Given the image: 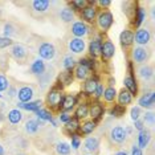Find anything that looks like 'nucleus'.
Returning <instances> with one entry per match:
<instances>
[{"mask_svg":"<svg viewBox=\"0 0 155 155\" xmlns=\"http://www.w3.org/2000/svg\"><path fill=\"white\" fill-rule=\"evenodd\" d=\"M62 98H64V94H62L61 89L58 86L53 87L51 91L48 93L47 96V104L48 106L53 110H58L61 109V102H62Z\"/></svg>","mask_w":155,"mask_h":155,"instance_id":"nucleus-1","label":"nucleus"},{"mask_svg":"<svg viewBox=\"0 0 155 155\" xmlns=\"http://www.w3.org/2000/svg\"><path fill=\"white\" fill-rule=\"evenodd\" d=\"M113 20H114V17H113L111 12H109V11H102L97 16V24L100 27V29L104 31V32H106L109 28L111 27Z\"/></svg>","mask_w":155,"mask_h":155,"instance_id":"nucleus-2","label":"nucleus"},{"mask_svg":"<svg viewBox=\"0 0 155 155\" xmlns=\"http://www.w3.org/2000/svg\"><path fill=\"white\" fill-rule=\"evenodd\" d=\"M56 54V49L52 44L49 43H44L40 45L38 48V56H40L43 60H52Z\"/></svg>","mask_w":155,"mask_h":155,"instance_id":"nucleus-3","label":"nucleus"},{"mask_svg":"<svg viewBox=\"0 0 155 155\" xmlns=\"http://www.w3.org/2000/svg\"><path fill=\"white\" fill-rule=\"evenodd\" d=\"M126 137H127V134H126V130L123 129L122 126H115V127H113L111 131H110V138L114 140L115 143L125 142Z\"/></svg>","mask_w":155,"mask_h":155,"instance_id":"nucleus-4","label":"nucleus"},{"mask_svg":"<svg viewBox=\"0 0 155 155\" xmlns=\"http://www.w3.org/2000/svg\"><path fill=\"white\" fill-rule=\"evenodd\" d=\"M101 48H102V40L101 37L93 38L89 44V53L91 58H96L101 56Z\"/></svg>","mask_w":155,"mask_h":155,"instance_id":"nucleus-5","label":"nucleus"},{"mask_svg":"<svg viewBox=\"0 0 155 155\" xmlns=\"http://www.w3.org/2000/svg\"><path fill=\"white\" fill-rule=\"evenodd\" d=\"M150 32L147 29H143V28H139L137 31V33L134 35V41L139 45H144L150 41Z\"/></svg>","mask_w":155,"mask_h":155,"instance_id":"nucleus-6","label":"nucleus"},{"mask_svg":"<svg viewBox=\"0 0 155 155\" xmlns=\"http://www.w3.org/2000/svg\"><path fill=\"white\" fill-rule=\"evenodd\" d=\"M114 53H115V47L111 41H105V43H102V48H101L102 58L109 60L114 56Z\"/></svg>","mask_w":155,"mask_h":155,"instance_id":"nucleus-7","label":"nucleus"},{"mask_svg":"<svg viewBox=\"0 0 155 155\" xmlns=\"http://www.w3.org/2000/svg\"><path fill=\"white\" fill-rule=\"evenodd\" d=\"M77 105V98L74 96H72V94H66L62 98V102H61V109L62 111H70L73 107H74Z\"/></svg>","mask_w":155,"mask_h":155,"instance_id":"nucleus-8","label":"nucleus"},{"mask_svg":"<svg viewBox=\"0 0 155 155\" xmlns=\"http://www.w3.org/2000/svg\"><path fill=\"white\" fill-rule=\"evenodd\" d=\"M33 97V90L31 89L29 86H24L21 87L19 91H17V98L21 104H27V102H31Z\"/></svg>","mask_w":155,"mask_h":155,"instance_id":"nucleus-9","label":"nucleus"},{"mask_svg":"<svg viewBox=\"0 0 155 155\" xmlns=\"http://www.w3.org/2000/svg\"><path fill=\"white\" fill-rule=\"evenodd\" d=\"M85 41L82 38H72L69 41V49L73 52V53H82L85 51Z\"/></svg>","mask_w":155,"mask_h":155,"instance_id":"nucleus-10","label":"nucleus"},{"mask_svg":"<svg viewBox=\"0 0 155 155\" xmlns=\"http://www.w3.org/2000/svg\"><path fill=\"white\" fill-rule=\"evenodd\" d=\"M123 84H125L126 90H127L131 96H137V93H138V85H137V81L134 78V76L129 74L127 77H125Z\"/></svg>","mask_w":155,"mask_h":155,"instance_id":"nucleus-11","label":"nucleus"},{"mask_svg":"<svg viewBox=\"0 0 155 155\" xmlns=\"http://www.w3.org/2000/svg\"><path fill=\"white\" fill-rule=\"evenodd\" d=\"M104 106L100 104V102H94V104H91V106L89 107V115L91 118H93V121H98L102 114H104Z\"/></svg>","mask_w":155,"mask_h":155,"instance_id":"nucleus-12","label":"nucleus"},{"mask_svg":"<svg viewBox=\"0 0 155 155\" xmlns=\"http://www.w3.org/2000/svg\"><path fill=\"white\" fill-rule=\"evenodd\" d=\"M87 31L89 29H87L86 24L84 21H76L72 25V33L77 38H81L82 36H85V35L87 33Z\"/></svg>","mask_w":155,"mask_h":155,"instance_id":"nucleus-13","label":"nucleus"},{"mask_svg":"<svg viewBox=\"0 0 155 155\" xmlns=\"http://www.w3.org/2000/svg\"><path fill=\"white\" fill-rule=\"evenodd\" d=\"M133 60L135 62H138V64H142V62H144L147 58H149V53H147V51L144 48H135L133 51Z\"/></svg>","mask_w":155,"mask_h":155,"instance_id":"nucleus-14","label":"nucleus"},{"mask_svg":"<svg viewBox=\"0 0 155 155\" xmlns=\"http://www.w3.org/2000/svg\"><path fill=\"white\" fill-rule=\"evenodd\" d=\"M97 84H98L97 77H89L87 80H85V84H84V93H85L86 96L94 94L96 87H97Z\"/></svg>","mask_w":155,"mask_h":155,"instance_id":"nucleus-15","label":"nucleus"},{"mask_svg":"<svg viewBox=\"0 0 155 155\" xmlns=\"http://www.w3.org/2000/svg\"><path fill=\"white\" fill-rule=\"evenodd\" d=\"M82 19L86 20L87 23H93L96 20V15H97V9L94 8V5H87L81 11Z\"/></svg>","mask_w":155,"mask_h":155,"instance_id":"nucleus-16","label":"nucleus"},{"mask_svg":"<svg viewBox=\"0 0 155 155\" xmlns=\"http://www.w3.org/2000/svg\"><path fill=\"white\" fill-rule=\"evenodd\" d=\"M78 130H80V121L76 117L70 118L69 121L65 123V131L68 134H70V137L74 135Z\"/></svg>","mask_w":155,"mask_h":155,"instance_id":"nucleus-17","label":"nucleus"},{"mask_svg":"<svg viewBox=\"0 0 155 155\" xmlns=\"http://www.w3.org/2000/svg\"><path fill=\"white\" fill-rule=\"evenodd\" d=\"M17 106L20 109H24V110H28V111H37L43 106V102L40 100L31 101V102H27V104H21V102H20V104H17Z\"/></svg>","mask_w":155,"mask_h":155,"instance_id":"nucleus-18","label":"nucleus"},{"mask_svg":"<svg viewBox=\"0 0 155 155\" xmlns=\"http://www.w3.org/2000/svg\"><path fill=\"white\" fill-rule=\"evenodd\" d=\"M119 41H121V44L123 47H130L134 43V33L129 29L122 31L121 36H119Z\"/></svg>","mask_w":155,"mask_h":155,"instance_id":"nucleus-19","label":"nucleus"},{"mask_svg":"<svg viewBox=\"0 0 155 155\" xmlns=\"http://www.w3.org/2000/svg\"><path fill=\"white\" fill-rule=\"evenodd\" d=\"M154 101H155V94H154V91H151V93H147L139 98V105L142 107H150L151 109L154 106Z\"/></svg>","mask_w":155,"mask_h":155,"instance_id":"nucleus-20","label":"nucleus"},{"mask_svg":"<svg viewBox=\"0 0 155 155\" xmlns=\"http://www.w3.org/2000/svg\"><path fill=\"white\" fill-rule=\"evenodd\" d=\"M131 101H133V96L126 89H123V90L119 91V94H118V104L121 105V106L126 107L127 105L131 104Z\"/></svg>","mask_w":155,"mask_h":155,"instance_id":"nucleus-21","label":"nucleus"},{"mask_svg":"<svg viewBox=\"0 0 155 155\" xmlns=\"http://www.w3.org/2000/svg\"><path fill=\"white\" fill-rule=\"evenodd\" d=\"M73 81V73L69 72V70H65V72H61L58 74V84L62 86H68L72 84Z\"/></svg>","mask_w":155,"mask_h":155,"instance_id":"nucleus-22","label":"nucleus"},{"mask_svg":"<svg viewBox=\"0 0 155 155\" xmlns=\"http://www.w3.org/2000/svg\"><path fill=\"white\" fill-rule=\"evenodd\" d=\"M84 146H85V149L87 151L94 153V151H97L98 147H100V140H98V138H96V137H90V138H87L85 140Z\"/></svg>","mask_w":155,"mask_h":155,"instance_id":"nucleus-23","label":"nucleus"},{"mask_svg":"<svg viewBox=\"0 0 155 155\" xmlns=\"http://www.w3.org/2000/svg\"><path fill=\"white\" fill-rule=\"evenodd\" d=\"M96 126H97V122L93 121V119H91V121H85L82 125H80V130H78V131L81 134H90V133L94 131Z\"/></svg>","mask_w":155,"mask_h":155,"instance_id":"nucleus-24","label":"nucleus"},{"mask_svg":"<svg viewBox=\"0 0 155 155\" xmlns=\"http://www.w3.org/2000/svg\"><path fill=\"white\" fill-rule=\"evenodd\" d=\"M150 139H151L150 133L146 131V130H142V131L139 133V135H138V147L139 149H144V147L149 144Z\"/></svg>","mask_w":155,"mask_h":155,"instance_id":"nucleus-25","label":"nucleus"},{"mask_svg":"<svg viewBox=\"0 0 155 155\" xmlns=\"http://www.w3.org/2000/svg\"><path fill=\"white\" fill-rule=\"evenodd\" d=\"M31 70H32L33 74L41 76L45 72V64H44V61H43V60H40V58L36 60V61H33L32 66H31Z\"/></svg>","mask_w":155,"mask_h":155,"instance_id":"nucleus-26","label":"nucleus"},{"mask_svg":"<svg viewBox=\"0 0 155 155\" xmlns=\"http://www.w3.org/2000/svg\"><path fill=\"white\" fill-rule=\"evenodd\" d=\"M25 54H27V51H25V48H24L23 45L15 44L12 47V56L16 60H23L24 57H25Z\"/></svg>","mask_w":155,"mask_h":155,"instance_id":"nucleus-27","label":"nucleus"},{"mask_svg":"<svg viewBox=\"0 0 155 155\" xmlns=\"http://www.w3.org/2000/svg\"><path fill=\"white\" fill-rule=\"evenodd\" d=\"M23 119V114L19 109H12L11 111L8 113V121L12 123V125H16Z\"/></svg>","mask_w":155,"mask_h":155,"instance_id":"nucleus-28","label":"nucleus"},{"mask_svg":"<svg viewBox=\"0 0 155 155\" xmlns=\"http://www.w3.org/2000/svg\"><path fill=\"white\" fill-rule=\"evenodd\" d=\"M144 19H146V12H144L143 8H137L135 9V20H134V27L139 28L140 25H142V23L144 21Z\"/></svg>","mask_w":155,"mask_h":155,"instance_id":"nucleus-29","label":"nucleus"},{"mask_svg":"<svg viewBox=\"0 0 155 155\" xmlns=\"http://www.w3.org/2000/svg\"><path fill=\"white\" fill-rule=\"evenodd\" d=\"M86 117H89V106H87L86 104L78 105V107H77V110H76V118L80 121V119H84Z\"/></svg>","mask_w":155,"mask_h":155,"instance_id":"nucleus-30","label":"nucleus"},{"mask_svg":"<svg viewBox=\"0 0 155 155\" xmlns=\"http://www.w3.org/2000/svg\"><path fill=\"white\" fill-rule=\"evenodd\" d=\"M49 4H51L49 0H36V2L32 3L33 9L37 12H45L49 8Z\"/></svg>","mask_w":155,"mask_h":155,"instance_id":"nucleus-31","label":"nucleus"},{"mask_svg":"<svg viewBox=\"0 0 155 155\" xmlns=\"http://www.w3.org/2000/svg\"><path fill=\"white\" fill-rule=\"evenodd\" d=\"M74 73H76V77L78 80H87V78H89V69H86L85 66H82L80 64L77 65Z\"/></svg>","mask_w":155,"mask_h":155,"instance_id":"nucleus-32","label":"nucleus"},{"mask_svg":"<svg viewBox=\"0 0 155 155\" xmlns=\"http://www.w3.org/2000/svg\"><path fill=\"white\" fill-rule=\"evenodd\" d=\"M36 115H37L38 121H41V122H44V121H51V119L53 118L52 113L49 111V110H47V109H43V107H41L40 110L36 111Z\"/></svg>","mask_w":155,"mask_h":155,"instance_id":"nucleus-33","label":"nucleus"},{"mask_svg":"<svg viewBox=\"0 0 155 155\" xmlns=\"http://www.w3.org/2000/svg\"><path fill=\"white\" fill-rule=\"evenodd\" d=\"M56 151L58 155H69L70 153V144L66 142H58L56 144Z\"/></svg>","mask_w":155,"mask_h":155,"instance_id":"nucleus-34","label":"nucleus"},{"mask_svg":"<svg viewBox=\"0 0 155 155\" xmlns=\"http://www.w3.org/2000/svg\"><path fill=\"white\" fill-rule=\"evenodd\" d=\"M115 97H117V91H115V89L113 86H109L105 89L104 91V98L106 102H113L115 100Z\"/></svg>","mask_w":155,"mask_h":155,"instance_id":"nucleus-35","label":"nucleus"},{"mask_svg":"<svg viewBox=\"0 0 155 155\" xmlns=\"http://www.w3.org/2000/svg\"><path fill=\"white\" fill-rule=\"evenodd\" d=\"M60 17H61V20H64L65 23H69L73 20V17H74V12L72 11L70 8H64L60 13Z\"/></svg>","mask_w":155,"mask_h":155,"instance_id":"nucleus-36","label":"nucleus"},{"mask_svg":"<svg viewBox=\"0 0 155 155\" xmlns=\"http://www.w3.org/2000/svg\"><path fill=\"white\" fill-rule=\"evenodd\" d=\"M80 65L85 66V68H86V69H89V70H93L94 68H96V60L91 58V57L81 58V60H80Z\"/></svg>","mask_w":155,"mask_h":155,"instance_id":"nucleus-37","label":"nucleus"},{"mask_svg":"<svg viewBox=\"0 0 155 155\" xmlns=\"http://www.w3.org/2000/svg\"><path fill=\"white\" fill-rule=\"evenodd\" d=\"M38 121H35V119H31V121H28L25 123V130H27V133H29V134H32V133H36L37 130H38Z\"/></svg>","mask_w":155,"mask_h":155,"instance_id":"nucleus-38","label":"nucleus"},{"mask_svg":"<svg viewBox=\"0 0 155 155\" xmlns=\"http://www.w3.org/2000/svg\"><path fill=\"white\" fill-rule=\"evenodd\" d=\"M139 76L146 80L150 78V77L153 76V68H151V66H142V68L139 69Z\"/></svg>","mask_w":155,"mask_h":155,"instance_id":"nucleus-39","label":"nucleus"},{"mask_svg":"<svg viewBox=\"0 0 155 155\" xmlns=\"http://www.w3.org/2000/svg\"><path fill=\"white\" fill-rule=\"evenodd\" d=\"M76 66V60L73 58V57H66L65 60H64V68L66 69V70H69V72H72V69Z\"/></svg>","mask_w":155,"mask_h":155,"instance_id":"nucleus-40","label":"nucleus"},{"mask_svg":"<svg viewBox=\"0 0 155 155\" xmlns=\"http://www.w3.org/2000/svg\"><path fill=\"white\" fill-rule=\"evenodd\" d=\"M110 114L114 115V117H122V115L125 114V107L121 106V105H115V106L111 109Z\"/></svg>","mask_w":155,"mask_h":155,"instance_id":"nucleus-41","label":"nucleus"},{"mask_svg":"<svg viewBox=\"0 0 155 155\" xmlns=\"http://www.w3.org/2000/svg\"><path fill=\"white\" fill-rule=\"evenodd\" d=\"M70 4L74 7L77 11H82L85 7H87V2H86V0H73Z\"/></svg>","mask_w":155,"mask_h":155,"instance_id":"nucleus-42","label":"nucleus"},{"mask_svg":"<svg viewBox=\"0 0 155 155\" xmlns=\"http://www.w3.org/2000/svg\"><path fill=\"white\" fill-rule=\"evenodd\" d=\"M80 146H81V139H80L78 134H74V135H72V149L78 150Z\"/></svg>","mask_w":155,"mask_h":155,"instance_id":"nucleus-43","label":"nucleus"},{"mask_svg":"<svg viewBox=\"0 0 155 155\" xmlns=\"http://www.w3.org/2000/svg\"><path fill=\"white\" fill-rule=\"evenodd\" d=\"M104 84H101V82H98L97 84V87H96V91H94V94H96V98H101V97H104Z\"/></svg>","mask_w":155,"mask_h":155,"instance_id":"nucleus-44","label":"nucleus"},{"mask_svg":"<svg viewBox=\"0 0 155 155\" xmlns=\"http://www.w3.org/2000/svg\"><path fill=\"white\" fill-rule=\"evenodd\" d=\"M9 84H8V80H7V77L4 76H0V91H4L8 89Z\"/></svg>","mask_w":155,"mask_h":155,"instance_id":"nucleus-45","label":"nucleus"},{"mask_svg":"<svg viewBox=\"0 0 155 155\" xmlns=\"http://www.w3.org/2000/svg\"><path fill=\"white\" fill-rule=\"evenodd\" d=\"M130 114H131V119H133V121H137V119H139V117H140V109L138 106L133 107L131 111H130Z\"/></svg>","mask_w":155,"mask_h":155,"instance_id":"nucleus-46","label":"nucleus"},{"mask_svg":"<svg viewBox=\"0 0 155 155\" xmlns=\"http://www.w3.org/2000/svg\"><path fill=\"white\" fill-rule=\"evenodd\" d=\"M70 118H72V115H69V113H66V111H61L58 115V121L62 123H66Z\"/></svg>","mask_w":155,"mask_h":155,"instance_id":"nucleus-47","label":"nucleus"},{"mask_svg":"<svg viewBox=\"0 0 155 155\" xmlns=\"http://www.w3.org/2000/svg\"><path fill=\"white\" fill-rule=\"evenodd\" d=\"M143 122L144 123H147L149 122L151 126L154 125V113H146V114H144V118H143Z\"/></svg>","mask_w":155,"mask_h":155,"instance_id":"nucleus-48","label":"nucleus"},{"mask_svg":"<svg viewBox=\"0 0 155 155\" xmlns=\"http://www.w3.org/2000/svg\"><path fill=\"white\" fill-rule=\"evenodd\" d=\"M12 44V40L11 38H7V37H0V49L3 48H7L8 45Z\"/></svg>","mask_w":155,"mask_h":155,"instance_id":"nucleus-49","label":"nucleus"},{"mask_svg":"<svg viewBox=\"0 0 155 155\" xmlns=\"http://www.w3.org/2000/svg\"><path fill=\"white\" fill-rule=\"evenodd\" d=\"M134 126H135L137 130H139V131H142V130H144V122L143 119H137V121H134Z\"/></svg>","mask_w":155,"mask_h":155,"instance_id":"nucleus-50","label":"nucleus"},{"mask_svg":"<svg viewBox=\"0 0 155 155\" xmlns=\"http://www.w3.org/2000/svg\"><path fill=\"white\" fill-rule=\"evenodd\" d=\"M13 33V28L12 25H9V24H7V25L4 27V37L7 38H9V36Z\"/></svg>","mask_w":155,"mask_h":155,"instance_id":"nucleus-51","label":"nucleus"},{"mask_svg":"<svg viewBox=\"0 0 155 155\" xmlns=\"http://www.w3.org/2000/svg\"><path fill=\"white\" fill-rule=\"evenodd\" d=\"M131 155H142V150H140L138 146H135V144H134L133 149H131Z\"/></svg>","mask_w":155,"mask_h":155,"instance_id":"nucleus-52","label":"nucleus"},{"mask_svg":"<svg viewBox=\"0 0 155 155\" xmlns=\"http://www.w3.org/2000/svg\"><path fill=\"white\" fill-rule=\"evenodd\" d=\"M97 3H98V4H100L101 7H109V5L111 4L110 0H100V2H97Z\"/></svg>","mask_w":155,"mask_h":155,"instance_id":"nucleus-53","label":"nucleus"},{"mask_svg":"<svg viewBox=\"0 0 155 155\" xmlns=\"http://www.w3.org/2000/svg\"><path fill=\"white\" fill-rule=\"evenodd\" d=\"M0 155H4V149H3L2 144H0Z\"/></svg>","mask_w":155,"mask_h":155,"instance_id":"nucleus-54","label":"nucleus"},{"mask_svg":"<svg viewBox=\"0 0 155 155\" xmlns=\"http://www.w3.org/2000/svg\"><path fill=\"white\" fill-rule=\"evenodd\" d=\"M115 155H127V153H125V151H119V153H117Z\"/></svg>","mask_w":155,"mask_h":155,"instance_id":"nucleus-55","label":"nucleus"},{"mask_svg":"<svg viewBox=\"0 0 155 155\" xmlns=\"http://www.w3.org/2000/svg\"><path fill=\"white\" fill-rule=\"evenodd\" d=\"M2 97H3V96H2V94H0V98H2Z\"/></svg>","mask_w":155,"mask_h":155,"instance_id":"nucleus-56","label":"nucleus"}]
</instances>
